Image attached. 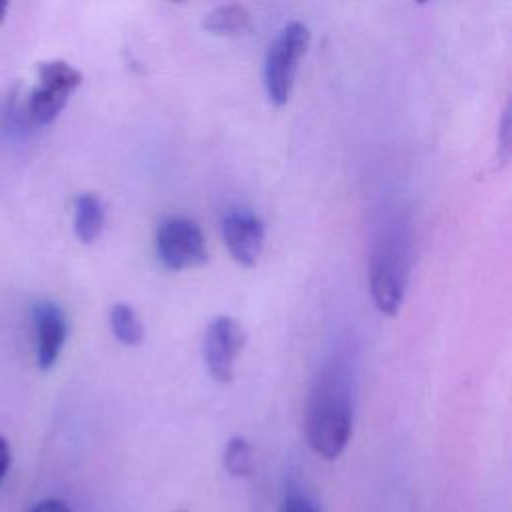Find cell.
<instances>
[{
    "mask_svg": "<svg viewBox=\"0 0 512 512\" xmlns=\"http://www.w3.org/2000/svg\"><path fill=\"white\" fill-rule=\"evenodd\" d=\"M104 228V208L98 196L80 194L74 204V234L80 242H94Z\"/></svg>",
    "mask_w": 512,
    "mask_h": 512,
    "instance_id": "obj_10",
    "label": "cell"
},
{
    "mask_svg": "<svg viewBox=\"0 0 512 512\" xmlns=\"http://www.w3.org/2000/svg\"><path fill=\"white\" fill-rule=\"evenodd\" d=\"M310 44V30L302 22H288L270 42L264 58V86L272 104L284 106L290 98L298 62Z\"/></svg>",
    "mask_w": 512,
    "mask_h": 512,
    "instance_id": "obj_3",
    "label": "cell"
},
{
    "mask_svg": "<svg viewBox=\"0 0 512 512\" xmlns=\"http://www.w3.org/2000/svg\"><path fill=\"white\" fill-rule=\"evenodd\" d=\"M6 12H8V2L0 0V24H2L4 18H6Z\"/></svg>",
    "mask_w": 512,
    "mask_h": 512,
    "instance_id": "obj_17",
    "label": "cell"
},
{
    "mask_svg": "<svg viewBox=\"0 0 512 512\" xmlns=\"http://www.w3.org/2000/svg\"><path fill=\"white\" fill-rule=\"evenodd\" d=\"M82 74L64 60L38 64V86L28 94L22 114L28 124H50L66 106L72 92L80 86Z\"/></svg>",
    "mask_w": 512,
    "mask_h": 512,
    "instance_id": "obj_4",
    "label": "cell"
},
{
    "mask_svg": "<svg viewBox=\"0 0 512 512\" xmlns=\"http://www.w3.org/2000/svg\"><path fill=\"white\" fill-rule=\"evenodd\" d=\"M408 266L410 230L408 222L396 214L380 226L370 262V294L386 316H394L404 300Z\"/></svg>",
    "mask_w": 512,
    "mask_h": 512,
    "instance_id": "obj_2",
    "label": "cell"
},
{
    "mask_svg": "<svg viewBox=\"0 0 512 512\" xmlns=\"http://www.w3.org/2000/svg\"><path fill=\"white\" fill-rule=\"evenodd\" d=\"M224 468L236 478H246L254 472L252 448L244 438L234 436L228 440L224 448Z\"/></svg>",
    "mask_w": 512,
    "mask_h": 512,
    "instance_id": "obj_12",
    "label": "cell"
},
{
    "mask_svg": "<svg viewBox=\"0 0 512 512\" xmlns=\"http://www.w3.org/2000/svg\"><path fill=\"white\" fill-rule=\"evenodd\" d=\"M32 322L36 334V362L42 370H50L66 342V314L56 302L40 300L32 308Z\"/></svg>",
    "mask_w": 512,
    "mask_h": 512,
    "instance_id": "obj_8",
    "label": "cell"
},
{
    "mask_svg": "<svg viewBox=\"0 0 512 512\" xmlns=\"http://www.w3.org/2000/svg\"><path fill=\"white\" fill-rule=\"evenodd\" d=\"M352 374L344 358H332L316 376L306 414L310 448L324 460H336L352 434Z\"/></svg>",
    "mask_w": 512,
    "mask_h": 512,
    "instance_id": "obj_1",
    "label": "cell"
},
{
    "mask_svg": "<svg viewBox=\"0 0 512 512\" xmlns=\"http://www.w3.org/2000/svg\"><path fill=\"white\" fill-rule=\"evenodd\" d=\"M202 26L216 36L236 38L250 30V12L242 4H222L204 16Z\"/></svg>",
    "mask_w": 512,
    "mask_h": 512,
    "instance_id": "obj_9",
    "label": "cell"
},
{
    "mask_svg": "<svg viewBox=\"0 0 512 512\" xmlns=\"http://www.w3.org/2000/svg\"><path fill=\"white\" fill-rule=\"evenodd\" d=\"M8 468H10V446H8V440L0 434V482L4 480Z\"/></svg>",
    "mask_w": 512,
    "mask_h": 512,
    "instance_id": "obj_16",
    "label": "cell"
},
{
    "mask_svg": "<svg viewBox=\"0 0 512 512\" xmlns=\"http://www.w3.org/2000/svg\"><path fill=\"white\" fill-rule=\"evenodd\" d=\"M30 512H70V508H68L62 500H54V498H50V500H42V502H38Z\"/></svg>",
    "mask_w": 512,
    "mask_h": 512,
    "instance_id": "obj_15",
    "label": "cell"
},
{
    "mask_svg": "<svg viewBox=\"0 0 512 512\" xmlns=\"http://www.w3.org/2000/svg\"><path fill=\"white\" fill-rule=\"evenodd\" d=\"M222 236L230 256L242 266H254L264 248L262 220L244 208L230 210L222 218Z\"/></svg>",
    "mask_w": 512,
    "mask_h": 512,
    "instance_id": "obj_7",
    "label": "cell"
},
{
    "mask_svg": "<svg viewBox=\"0 0 512 512\" xmlns=\"http://www.w3.org/2000/svg\"><path fill=\"white\" fill-rule=\"evenodd\" d=\"M244 340V328L232 316L222 314L212 318L204 334L202 354L204 364L216 382H232L236 358L244 346Z\"/></svg>",
    "mask_w": 512,
    "mask_h": 512,
    "instance_id": "obj_6",
    "label": "cell"
},
{
    "mask_svg": "<svg viewBox=\"0 0 512 512\" xmlns=\"http://www.w3.org/2000/svg\"><path fill=\"white\" fill-rule=\"evenodd\" d=\"M510 154V108H504L502 122H500V158L502 162L508 160Z\"/></svg>",
    "mask_w": 512,
    "mask_h": 512,
    "instance_id": "obj_14",
    "label": "cell"
},
{
    "mask_svg": "<svg viewBox=\"0 0 512 512\" xmlns=\"http://www.w3.org/2000/svg\"><path fill=\"white\" fill-rule=\"evenodd\" d=\"M156 254L170 270L202 266L208 260L206 240L200 226L186 216H170L156 228Z\"/></svg>",
    "mask_w": 512,
    "mask_h": 512,
    "instance_id": "obj_5",
    "label": "cell"
},
{
    "mask_svg": "<svg viewBox=\"0 0 512 512\" xmlns=\"http://www.w3.org/2000/svg\"><path fill=\"white\" fill-rule=\"evenodd\" d=\"M110 328L124 346H138L144 340V328L128 304L120 302L110 308Z\"/></svg>",
    "mask_w": 512,
    "mask_h": 512,
    "instance_id": "obj_11",
    "label": "cell"
},
{
    "mask_svg": "<svg viewBox=\"0 0 512 512\" xmlns=\"http://www.w3.org/2000/svg\"><path fill=\"white\" fill-rule=\"evenodd\" d=\"M280 512H322L318 502L300 490H290L282 500Z\"/></svg>",
    "mask_w": 512,
    "mask_h": 512,
    "instance_id": "obj_13",
    "label": "cell"
}]
</instances>
